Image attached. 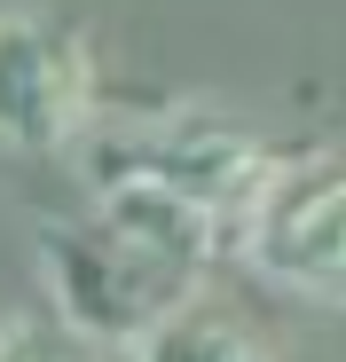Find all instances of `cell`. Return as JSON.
<instances>
[{
    "mask_svg": "<svg viewBox=\"0 0 346 362\" xmlns=\"http://www.w3.org/2000/svg\"><path fill=\"white\" fill-rule=\"evenodd\" d=\"M126 354H134V362H275V346H268L244 315L213 308V299L173 308V315H165L157 331H142Z\"/></svg>",
    "mask_w": 346,
    "mask_h": 362,
    "instance_id": "obj_4",
    "label": "cell"
},
{
    "mask_svg": "<svg viewBox=\"0 0 346 362\" xmlns=\"http://www.w3.org/2000/svg\"><path fill=\"white\" fill-rule=\"evenodd\" d=\"M283 173L275 150H260L252 134L220 127V118H181L165 134L142 142H102L95 150V181H134V189H157L173 205H189L213 228H237L252 221V205L268 197V181Z\"/></svg>",
    "mask_w": 346,
    "mask_h": 362,
    "instance_id": "obj_2",
    "label": "cell"
},
{
    "mask_svg": "<svg viewBox=\"0 0 346 362\" xmlns=\"http://www.w3.org/2000/svg\"><path fill=\"white\" fill-rule=\"evenodd\" d=\"M102 118L95 40L55 8H0V150L64 158Z\"/></svg>",
    "mask_w": 346,
    "mask_h": 362,
    "instance_id": "obj_1",
    "label": "cell"
},
{
    "mask_svg": "<svg viewBox=\"0 0 346 362\" xmlns=\"http://www.w3.org/2000/svg\"><path fill=\"white\" fill-rule=\"evenodd\" d=\"M0 362H95V346L64 315L16 308V315H0Z\"/></svg>",
    "mask_w": 346,
    "mask_h": 362,
    "instance_id": "obj_5",
    "label": "cell"
},
{
    "mask_svg": "<svg viewBox=\"0 0 346 362\" xmlns=\"http://www.w3.org/2000/svg\"><path fill=\"white\" fill-rule=\"evenodd\" d=\"M244 260L307 299H346V165H283L244 221Z\"/></svg>",
    "mask_w": 346,
    "mask_h": 362,
    "instance_id": "obj_3",
    "label": "cell"
}]
</instances>
